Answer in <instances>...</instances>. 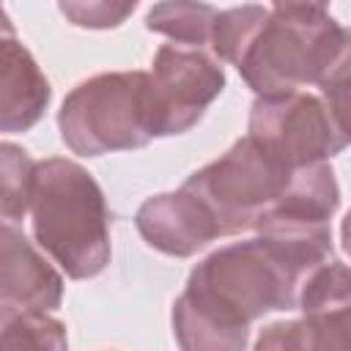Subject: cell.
I'll use <instances>...</instances> for the list:
<instances>
[{
  "instance_id": "2e32d148",
  "label": "cell",
  "mask_w": 351,
  "mask_h": 351,
  "mask_svg": "<svg viewBox=\"0 0 351 351\" xmlns=\"http://www.w3.org/2000/svg\"><path fill=\"white\" fill-rule=\"evenodd\" d=\"M318 88H321V99L329 107L340 134L351 143V30L348 27H346L343 44H340L332 66L321 77Z\"/></svg>"
},
{
  "instance_id": "30bf717a",
  "label": "cell",
  "mask_w": 351,
  "mask_h": 351,
  "mask_svg": "<svg viewBox=\"0 0 351 351\" xmlns=\"http://www.w3.org/2000/svg\"><path fill=\"white\" fill-rule=\"evenodd\" d=\"M3 263H0V304L22 310H55L63 302V277L25 239L14 222H3Z\"/></svg>"
},
{
  "instance_id": "4fadbf2b",
  "label": "cell",
  "mask_w": 351,
  "mask_h": 351,
  "mask_svg": "<svg viewBox=\"0 0 351 351\" xmlns=\"http://www.w3.org/2000/svg\"><path fill=\"white\" fill-rule=\"evenodd\" d=\"M3 307V304H0ZM0 329L5 348H66V326L49 318L44 310H22V307H3L0 310Z\"/></svg>"
},
{
  "instance_id": "e0dca14e",
  "label": "cell",
  "mask_w": 351,
  "mask_h": 351,
  "mask_svg": "<svg viewBox=\"0 0 351 351\" xmlns=\"http://www.w3.org/2000/svg\"><path fill=\"white\" fill-rule=\"evenodd\" d=\"M140 0H58L60 14L74 27L85 30H110L123 25Z\"/></svg>"
},
{
  "instance_id": "7c38bea8",
  "label": "cell",
  "mask_w": 351,
  "mask_h": 351,
  "mask_svg": "<svg viewBox=\"0 0 351 351\" xmlns=\"http://www.w3.org/2000/svg\"><path fill=\"white\" fill-rule=\"evenodd\" d=\"M217 14L219 11L203 0H162L148 11L145 27L173 38L176 44L206 47L211 44Z\"/></svg>"
},
{
  "instance_id": "8992f818",
  "label": "cell",
  "mask_w": 351,
  "mask_h": 351,
  "mask_svg": "<svg viewBox=\"0 0 351 351\" xmlns=\"http://www.w3.org/2000/svg\"><path fill=\"white\" fill-rule=\"evenodd\" d=\"M247 134L293 170L326 162L348 145L324 99L299 90L258 96L250 107Z\"/></svg>"
},
{
  "instance_id": "52a82bcc",
  "label": "cell",
  "mask_w": 351,
  "mask_h": 351,
  "mask_svg": "<svg viewBox=\"0 0 351 351\" xmlns=\"http://www.w3.org/2000/svg\"><path fill=\"white\" fill-rule=\"evenodd\" d=\"M299 310V321L266 326L255 348H351V269L337 261L313 269L302 282Z\"/></svg>"
},
{
  "instance_id": "3957f363",
  "label": "cell",
  "mask_w": 351,
  "mask_h": 351,
  "mask_svg": "<svg viewBox=\"0 0 351 351\" xmlns=\"http://www.w3.org/2000/svg\"><path fill=\"white\" fill-rule=\"evenodd\" d=\"M63 143L80 156L132 151L162 137L151 71H104L82 80L58 110Z\"/></svg>"
},
{
  "instance_id": "5b68a950",
  "label": "cell",
  "mask_w": 351,
  "mask_h": 351,
  "mask_svg": "<svg viewBox=\"0 0 351 351\" xmlns=\"http://www.w3.org/2000/svg\"><path fill=\"white\" fill-rule=\"evenodd\" d=\"M293 173V167L247 134L219 159L192 173L184 186L211 211L219 236H236L255 230L258 219L285 195Z\"/></svg>"
},
{
  "instance_id": "8fae6325",
  "label": "cell",
  "mask_w": 351,
  "mask_h": 351,
  "mask_svg": "<svg viewBox=\"0 0 351 351\" xmlns=\"http://www.w3.org/2000/svg\"><path fill=\"white\" fill-rule=\"evenodd\" d=\"M0 129L5 134L14 132H27L36 126L49 104V82L41 74L38 63L22 47L14 36L11 27L5 25V38H3V74H0Z\"/></svg>"
},
{
  "instance_id": "6da1fadb",
  "label": "cell",
  "mask_w": 351,
  "mask_h": 351,
  "mask_svg": "<svg viewBox=\"0 0 351 351\" xmlns=\"http://www.w3.org/2000/svg\"><path fill=\"white\" fill-rule=\"evenodd\" d=\"M307 274L269 239L233 241L203 258L173 302V335L186 351H239L250 326L299 304Z\"/></svg>"
},
{
  "instance_id": "277c9868",
  "label": "cell",
  "mask_w": 351,
  "mask_h": 351,
  "mask_svg": "<svg viewBox=\"0 0 351 351\" xmlns=\"http://www.w3.org/2000/svg\"><path fill=\"white\" fill-rule=\"evenodd\" d=\"M346 27L326 11H269L236 69L258 96H285L318 85Z\"/></svg>"
},
{
  "instance_id": "ba28073f",
  "label": "cell",
  "mask_w": 351,
  "mask_h": 351,
  "mask_svg": "<svg viewBox=\"0 0 351 351\" xmlns=\"http://www.w3.org/2000/svg\"><path fill=\"white\" fill-rule=\"evenodd\" d=\"M151 80L162 112V137L189 132L206 107L222 93L225 71L203 47L165 44L151 63Z\"/></svg>"
},
{
  "instance_id": "9c48e42d",
  "label": "cell",
  "mask_w": 351,
  "mask_h": 351,
  "mask_svg": "<svg viewBox=\"0 0 351 351\" xmlns=\"http://www.w3.org/2000/svg\"><path fill=\"white\" fill-rule=\"evenodd\" d=\"M134 225L148 247L170 255L189 258L219 239L217 219L203 206V200L184 184L176 192H162L148 197L134 217Z\"/></svg>"
},
{
  "instance_id": "d6986e66",
  "label": "cell",
  "mask_w": 351,
  "mask_h": 351,
  "mask_svg": "<svg viewBox=\"0 0 351 351\" xmlns=\"http://www.w3.org/2000/svg\"><path fill=\"white\" fill-rule=\"evenodd\" d=\"M340 241H343V250H346L348 258H351V211L343 217V225H340Z\"/></svg>"
},
{
  "instance_id": "9a60e30c",
  "label": "cell",
  "mask_w": 351,
  "mask_h": 351,
  "mask_svg": "<svg viewBox=\"0 0 351 351\" xmlns=\"http://www.w3.org/2000/svg\"><path fill=\"white\" fill-rule=\"evenodd\" d=\"M0 162H3V219L16 222L30 211L38 162H33L27 151L14 143L0 145Z\"/></svg>"
},
{
  "instance_id": "7a4b0ae2",
  "label": "cell",
  "mask_w": 351,
  "mask_h": 351,
  "mask_svg": "<svg viewBox=\"0 0 351 351\" xmlns=\"http://www.w3.org/2000/svg\"><path fill=\"white\" fill-rule=\"evenodd\" d=\"M33 236L71 280H90L110 263V208L96 178L77 162L52 156L36 165Z\"/></svg>"
},
{
  "instance_id": "ac0fdd59",
  "label": "cell",
  "mask_w": 351,
  "mask_h": 351,
  "mask_svg": "<svg viewBox=\"0 0 351 351\" xmlns=\"http://www.w3.org/2000/svg\"><path fill=\"white\" fill-rule=\"evenodd\" d=\"M277 11H324L329 0H271Z\"/></svg>"
},
{
  "instance_id": "5bb4252c",
  "label": "cell",
  "mask_w": 351,
  "mask_h": 351,
  "mask_svg": "<svg viewBox=\"0 0 351 351\" xmlns=\"http://www.w3.org/2000/svg\"><path fill=\"white\" fill-rule=\"evenodd\" d=\"M266 16H269V11L263 5H255V3L219 11L217 14V25H214V36H211L214 55L219 60L236 66Z\"/></svg>"
}]
</instances>
